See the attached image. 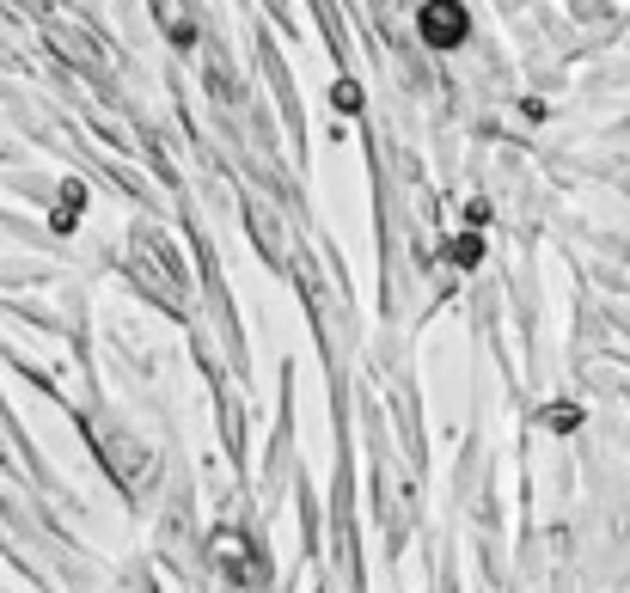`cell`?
<instances>
[{
	"label": "cell",
	"mask_w": 630,
	"mask_h": 593,
	"mask_svg": "<svg viewBox=\"0 0 630 593\" xmlns=\"http://www.w3.org/2000/svg\"><path fill=\"white\" fill-rule=\"evenodd\" d=\"M465 31V19H459L453 6H435V13H428V37H435V43H441V37H459Z\"/></svg>",
	"instance_id": "obj_1"
}]
</instances>
